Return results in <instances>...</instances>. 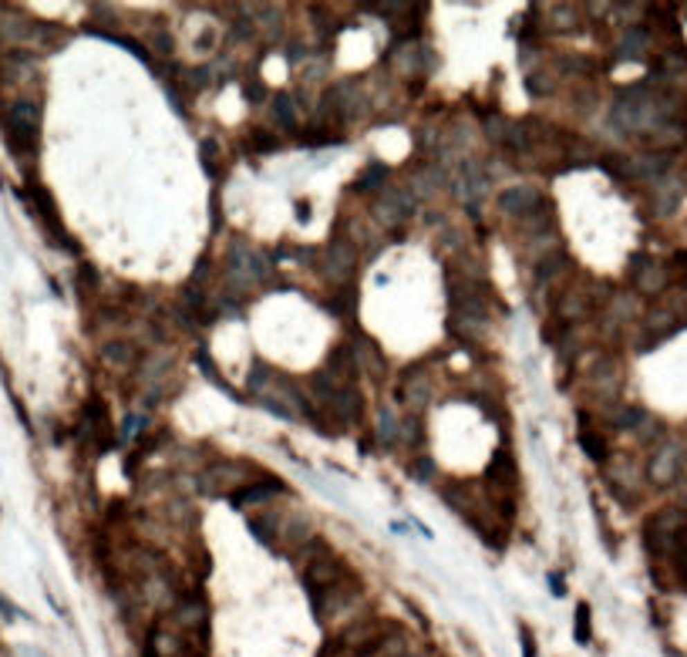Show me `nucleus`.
<instances>
[{
	"label": "nucleus",
	"mask_w": 687,
	"mask_h": 657,
	"mask_svg": "<svg viewBox=\"0 0 687 657\" xmlns=\"http://www.w3.org/2000/svg\"><path fill=\"white\" fill-rule=\"evenodd\" d=\"M3 125H7V138L17 152H30L37 145V129H41V108L34 105L30 98H21L7 108L3 115Z\"/></svg>",
	"instance_id": "obj_1"
},
{
	"label": "nucleus",
	"mask_w": 687,
	"mask_h": 657,
	"mask_svg": "<svg viewBox=\"0 0 687 657\" xmlns=\"http://www.w3.org/2000/svg\"><path fill=\"white\" fill-rule=\"evenodd\" d=\"M681 465H684V448L681 445H663L661 452H654L650 459V479L654 482H674L681 475Z\"/></svg>",
	"instance_id": "obj_2"
},
{
	"label": "nucleus",
	"mask_w": 687,
	"mask_h": 657,
	"mask_svg": "<svg viewBox=\"0 0 687 657\" xmlns=\"http://www.w3.org/2000/svg\"><path fill=\"white\" fill-rule=\"evenodd\" d=\"M535 203H539V192H535L533 185H512V189H506L502 196H499V206H502V212H509V216H533Z\"/></svg>",
	"instance_id": "obj_3"
},
{
	"label": "nucleus",
	"mask_w": 687,
	"mask_h": 657,
	"mask_svg": "<svg viewBox=\"0 0 687 657\" xmlns=\"http://www.w3.org/2000/svg\"><path fill=\"white\" fill-rule=\"evenodd\" d=\"M205 617H209V607H205L203 597H182L176 607V624L185 627V631H205Z\"/></svg>",
	"instance_id": "obj_4"
},
{
	"label": "nucleus",
	"mask_w": 687,
	"mask_h": 657,
	"mask_svg": "<svg viewBox=\"0 0 687 657\" xmlns=\"http://www.w3.org/2000/svg\"><path fill=\"white\" fill-rule=\"evenodd\" d=\"M647 44H650L647 30H643V27H630V30L623 34V41H620V51H616V57H620V61H634V57H643Z\"/></svg>",
	"instance_id": "obj_5"
},
{
	"label": "nucleus",
	"mask_w": 687,
	"mask_h": 657,
	"mask_svg": "<svg viewBox=\"0 0 687 657\" xmlns=\"http://www.w3.org/2000/svg\"><path fill=\"white\" fill-rule=\"evenodd\" d=\"M270 111H273V118L280 122L283 129H293V125H297V105H293V98H286V95L273 98Z\"/></svg>",
	"instance_id": "obj_6"
},
{
	"label": "nucleus",
	"mask_w": 687,
	"mask_h": 657,
	"mask_svg": "<svg viewBox=\"0 0 687 657\" xmlns=\"http://www.w3.org/2000/svg\"><path fill=\"white\" fill-rule=\"evenodd\" d=\"M381 179H387V165L384 162H371L367 172L357 179V189H378V185H384Z\"/></svg>",
	"instance_id": "obj_7"
},
{
	"label": "nucleus",
	"mask_w": 687,
	"mask_h": 657,
	"mask_svg": "<svg viewBox=\"0 0 687 657\" xmlns=\"http://www.w3.org/2000/svg\"><path fill=\"white\" fill-rule=\"evenodd\" d=\"M104 358H108V361H118V368L125 371L128 364L135 361V347H128V344H122V341L108 344V347H104Z\"/></svg>",
	"instance_id": "obj_8"
},
{
	"label": "nucleus",
	"mask_w": 687,
	"mask_h": 657,
	"mask_svg": "<svg viewBox=\"0 0 687 657\" xmlns=\"http://www.w3.org/2000/svg\"><path fill=\"white\" fill-rule=\"evenodd\" d=\"M580 442H583V448H589V455H593V459H603V455H607V442H603L600 435H593V432H583V435H580Z\"/></svg>",
	"instance_id": "obj_9"
},
{
	"label": "nucleus",
	"mask_w": 687,
	"mask_h": 657,
	"mask_svg": "<svg viewBox=\"0 0 687 657\" xmlns=\"http://www.w3.org/2000/svg\"><path fill=\"white\" fill-rule=\"evenodd\" d=\"M576 640H580V644L589 640V607L586 604L576 607Z\"/></svg>",
	"instance_id": "obj_10"
},
{
	"label": "nucleus",
	"mask_w": 687,
	"mask_h": 657,
	"mask_svg": "<svg viewBox=\"0 0 687 657\" xmlns=\"http://www.w3.org/2000/svg\"><path fill=\"white\" fill-rule=\"evenodd\" d=\"M522 654L535 657V644H533V637H529V631H526V627H522Z\"/></svg>",
	"instance_id": "obj_11"
}]
</instances>
